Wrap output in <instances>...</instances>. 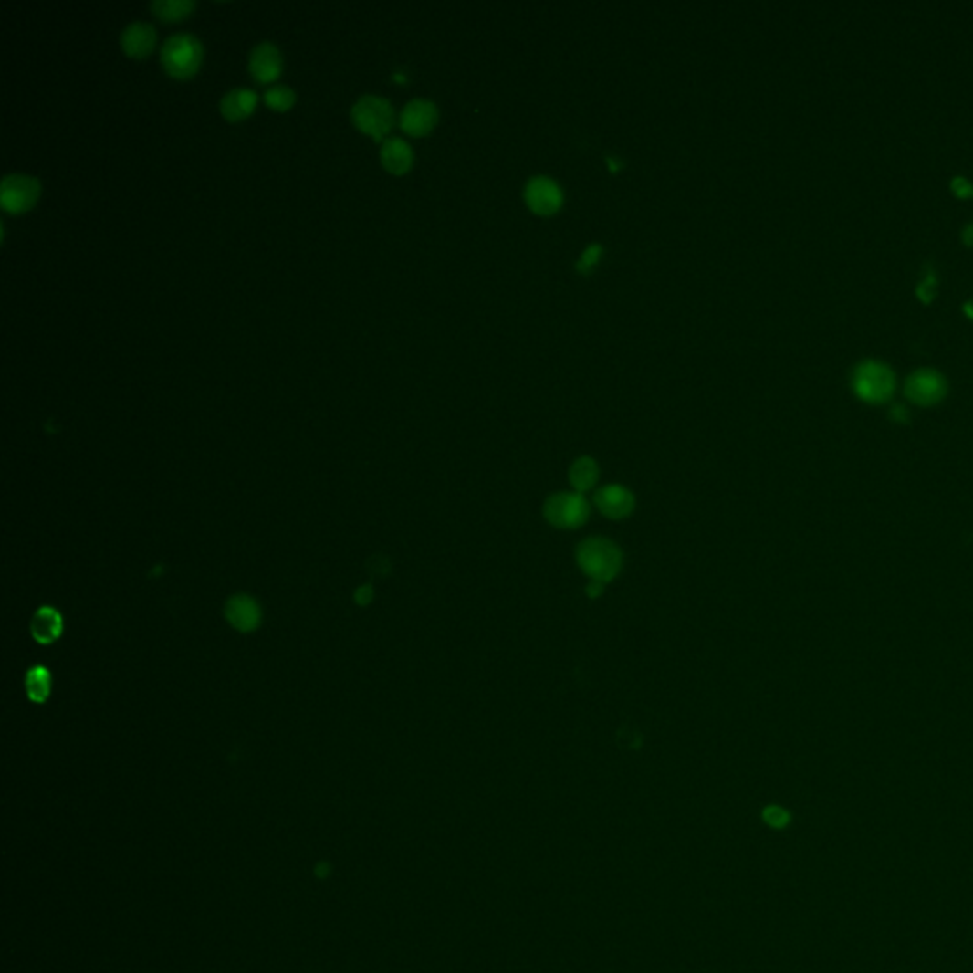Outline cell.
Returning <instances> with one entry per match:
<instances>
[{
	"label": "cell",
	"instance_id": "19",
	"mask_svg": "<svg viewBox=\"0 0 973 973\" xmlns=\"http://www.w3.org/2000/svg\"><path fill=\"white\" fill-rule=\"evenodd\" d=\"M26 688H27V696L37 702V704H42L48 700L50 696V690H52V677H50V671L42 667V665H37L33 669L27 671V679H26Z\"/></svg>",
	"mask_w": 973,
	"mask_h": 973
},
{
	"label": "cell",
	"instance_id": "2",
	"mask_svg": "<svg viewBox=\"0 0 973 973\" xmlns=\"http://www.w3.org/2000/svg\"><path fill=\"white\" fill-rule=\"evenodd\" d=\"M581 569L595 582H611L622 569V551L607 539L584 540L576 549Z\"/></svg>",
	"mask_w": 973,
	"mask_h": 973
},
{
	"label": "cell",
	"instance_id": "13",
	"mask_svg": "<svg viewBox=\"0 0 973 973\" xmlns=\"http://www.w3.org/2000/svg\"><path fill=\"white\" fill-rule=\"evenodd\" d=\"M257 101H259L257 91H253L249 88H235V89L226 91V94L223 96L219 109L225 120L242 122L247 117H251L255 107H257Z\"/></svg>",
	"mask_w": 973,
	"mask_h": 973
},
{
	"label": "cell",
	"instance_id": "3",
	"mask_svg": "<svg viewBox=\"0 0 973 973\" xmlns=\"http://www.w3.org/2000/svg\"><path fill=\"white\" fill-rule=\"evenodd\" d=\"M852 386L860 400L867 403H884L894 396L895 375L886 363L865 360L855 367Z\"/></svg>",
	"mask_w": 973,
	"mask_h": 973
},
{
	"label": "cell",
	"instance_id": "11",
	"mask_svg": "<svg viewBox=\"0 0 973 973\" xmlns=\"http://www.w3.org/2000/svg\"><path fill=\"white\" fill-rule=\"evenodd\" d=\"M120 44L128 58L145 59L152 54L154 46H156V29L151 26V23L133 21L122 31Z\"/></svg>",
	"mask_w": 973,
	"mask_h": 973
},
{
	"label": "cell",
	"instance_id": "14",
	"mask_svg": "<svg viewBox=\"0 0 973 973\" xmlns=\"http://www.w3.org/2000/svg\"><path fill=\"white\" fill-rule=\"evenodd\" d=\"M226 620L235 625L238 632H253L261 622V609L249 595H235L228 599L225 609Z\"/></svg>",
	"mask_w": 973,
	"mask_h": 973
},
{
	"label": "cell",
	"instance_id": "24",
	"mask_svg": "<svg viewBox=\"0 0 973 973\" xmlns=\"http://www.w3.org/2000/svg\"><path fill=\"white\" fill-rule=\"evenodd\" d=\"M953 189L955 193L960 196V198H966V196H971L973 194V184L969 181H966L964 177H957L953 181Z\"/></svg>",
	"mask_w": 973,
	"mask_h": 973
},
{
	"label": "cell",
	"instance_id": "17",
	"mask_svg": "<svg viewBox=\"0 0 973 973\" xmlns=\"http://www.w3.org/2000/svg\"><path fill=\"white\" fill-rule=\"evenodd\" d=\"M196 8V3H193V0H154V3L151 5V10L152 14L162 19V21H168V23H177V21H183L187 19Z\"/></svg>",
	"mask_w": 973,
	"mask_h": 973
},
{
	"label": "cell",
	"instance_id": "7",
	"mask_svg": "<svg viewBox=\"0 0 973 973\" xmlns=\"http://www.w3.org/2000/svg\"><path fill=\"white\" fill-rule=\"evenodd\" d=\"M947 393V381L934 369H918L905 382V396L920 405L930 407L939 403Z\"/></svg>",
	"mask_w": 973,
	"mask_h": 973
},
{
	"label": "cell",
	"instance_id": "4",
	"mask_svg": "<svg viewBox=\"0 0 973 973\" xmlns=\"http://www.w3.org/2000/svg\"><path fill=\"white\" fill-rule=\"evenodd\" d=\"M352 124L365 135L373 137L375 141H386V135L392 131L396 114H393L392 103L379 96H363L360 98L350 110Z\"/></svg>",
	"mask_w": 973,
	"mask_h": 973
},
{
	"label": "cell",
	"instance_id": "1",
	"mask_svg": "<svg viewBox=\"0 0 973 973\" xmlns=\"http://www.w3.org/2000/svg\"><path fill=\"white\" fill-rule=\"evenodd\" d=\"M162 67L175 80L193 78L204 63V46L191 33H175L162 46Z\"/></svg>",
	"mask_w": 973,
	"mask_h": 973
},
{
	"label": "cell",
	"instance_id": "29",
	"mask_svg": "<svg viewBox=\"0 0 973 973\" xmlns=\"http://www.w3.org/2000/svg\"><path fill=\"white\" fill-rule=\"evenodd\" d=\"M966 312H968V314H969V316H971V318H973V309H971V307H969V305H966Z\"/></svg>",
	"mask_w": 973,
	"mask_h": 973
},
{
	"label": "cell",
	"instance_id": "26",
	"mask_svg": "<svg viewBox=\"0 0 973 973\" xmlns=\"http://www.w3.org/2000/svg\"><path fill=\"white\" fill-rule=\"evenodd\" d=\"M371 599H373V591H371L369 586H361V588L358 590V593H356V601H358V603H360V605H367Z\"/></svg>",
	"mask_w": 973,
	"mask_h": 973
},
{
	"label": "cell",
	"instance_id": "9",
	"mask_svg": "<svg viewBox=\"0 0 973 973\" xmlns=\"http://www.w3.org/2000/svg\"><path fill=\"white\" fill-rule=\"evenodd\" d=\"M249 73L259 84H270L284 71V56L272 42H261L249 54Z\"/></svg>",
	"mask_w": 973,
	"mask_h": 973
},
{
	"label": "cell",
	"instance_id": "18",
	"mask_svg": "<svg viewBox=\"0 0 973 973\" xmlns=\"http://www.w3.org/2000/svg\"><path fill=\"white\" fill-rule=\"evenodd\" d=\"M569 476H570V483L576 489V493H584V491L591 489V486L597 483L599 468H597L593 458L582 456V458H578L574 465L570 466Z\"/></svg>",
	"mask_w": 973,
	"mask_h": 973
},
{
	"label": "cell",
	"instance_id": "22",
	"mask_svg": "<svg viewBox=\"0 0 973 973\" xmlns=\"http://www.w3.org/2000/svg\"><path fill=\"white\" fill-rule=\"evenodd\" d=\"M936 286H937V280H936V274L934 272H928L924 276V282L918 286L916 293L922 300H926V303H930L934 293H936Z\"/></svg>",
	"mask_w": 973,
	"mask_h": 973
},
{
	"label": "cell",
	"instance_id": "27",
	"mask_svg": "<svg viewBox=\"0 0 973 973\" xmlns=\"http://www.w3.org/2000/svg\"><path fill=\"white\" fill-rule=\"evenodd\" d=\"M962 240L966 246H973V223L966 225V228L962 230Z\"/></svg>",
	"mask_w": 973,
	"mask_h": 973
},
{
	"label": "cell",
	"instance_id": "25",
	"mask_svg": "<svg viewBox=\"0 0 973 973\" xmlns=\"http://www.w3.org/2000/svg\"><path fill=\"white\" fill-rule=\"evenodd\" d=\"M890 416L895 423H907V419H909L907 407L905 405H894L892 411H890Z\"/></svg>",
	"mask_w": 973,
	"mask_h": 973
},
{
	"label": "cell",
	"instance_id": "21",
	"mask_svg": "<svg viewBox=\"0 0 973 973\" xmlns=\"http://www.w3.org/2000/svg\"><path fill=\"white\" fill-rule=\"evenodd\" d=\"M601 253H603V247H601L599 244H591L584 253L581 261H578V270L581 272H590L593 267H597L599 259H601Z\"/></svg>",
	"mask_w": 973,
	"mask_h": 973
},
{
	"label": "cell",
	"instance_id": "23",
	"mask_svg": "<svg viewBox=\"0 0 973 973\" xmlns=\"http://www.w3.org/2000/svg\"><path fill=\"white\" fill-rule=\"evenodd\" d=\"M764 820H767L774 827H783V825H787V821H790V814H787L785 810L779 808V806H770V808L764 810Z\"/></svg>",
	"mask_w": 973,
	"mask_h": 973
},
{
	"label": "cell",
	"instance_id": "28",
	"mask_svg": "<svg viewBox=\"0 0 973 973\" xmlns=\"http://www.w3.org/2000/svg\"><path fill=\"white\" fill-rule=\"evenodd\" d=\"M601 593H603V584L591 581V584L588 586V595H590V597H597V595H601Z\"/></svg>",
	"mask_w": 973,
	"mask_h": 973
},
{
	"label": "cell",
	"instance_id": "5",
	"mask_svg": "<svg viewBox=\"0 0 973 973\" xmlns=\"http://www.w3.org/2000/svg\"><path fill=\"white\" fill-rule=\"evenodd\" d=\"M42 194L37 177L26 173H10L0 183V205L12 215L31 212Z\"/></svg>",
	"mask_w": 973,
	"mask_h": 973
},
{
	"label": "cell",
	"instance_id": "15",
	"mask_svg": "<svg viewBox=\"0 0 973 973\" xmlns=\"http://www.w3.org/2000/svg\"><path fill=\"white\" fill-rule=\"evenodd\" d=\"M413 149L400 137H388L381 147V164L388 173L403 175L413 166Z\"/></svg>",
	"mask_w": 973,
	"mask_h": 973
},
{
	"label": "cell",
	"instance_id": "16",
	"mask_svg": "<svg viewBox=\"0 0 973 973\" xmlns=\"http://www.w3.org/2000/svg\"><path fill=\"white\" fill-rule=\"evenodd\" d=\"M63 632L61 614L52 607H40L31 620V633L40 644L54 643Z\"/></svg>",
	"mask_w": 973,
	"mask_h": 973
},
{
	"label": "cell",
	"instance_id": "20",
	"mask_svg": "<svg viewBox=\"0 0 973 973\" xmlns=\"http://www.w3.org/2000/svg\"><path fill=\"white\" fill-rule=\"evenodd\" d=\"M265 103L268 109L276 110V112H286L289 109H293L295 101H297V96L295 91L288 86H274V88H268L265 91Z\"/></svg>",
	"mask_w": 973,
	"mask_h": 973
},
{
	"label": "cell",
	"instance_id": "12",
	"mask_svg": "<svg viewBox=\"0 0 973 973\" xmlns=\"http://www.w3.org/2000/svg\"><path fill=\"white\" fill-rule=\"evenodd\" d=\"M595 504L611 519H623L633 512V495L622 485H607L595 495Z\"/></svg>",
	"mask_w": 973,
	"mask_h": 973
},
{
	"label": "cell",
	"instance_id": "6",
	"mask_svg": "<svg viewBox=\"0 0 973 973\" xmlns=\"http://www.w3.org/2000/svg\"><path fill=\"white\" fill-rule=\"evenodd\" d=\"M590 514V506L582 493H558L546 500L544 516L546 519L560 528H576L581 527Z\"/></svg>",
	"mask_w": 973,
	"mask_h": 973
},
{
	"label": "cell",
	"instance_id": "8",
	"mask_svg": "<svg viewBox=\"0 0 973 973\" xmlns=\"http://www.w3.org/2000/svg\"><path fill=\"white\" fill-rule=\"evenodd\" d=\"M525 202L537 215H553L563 205V191L549 177H535L527 183Z\"/></svg>",
	"mask_w": 973,
	"mask_h": 973
},
{
	"label": "cell",
	"instance_id": "10",
	"mask_svg": "<svg viewBox=\"0 0 973 973\" xmlns=\"http://www.w3.org/2000/svg\"><path fill=\"white\" fill-rule=\"evenodd\" d=\"M435 122H437V107L428 99L409 101L400 114L402 130L413 137H423L430 133Z\"/></svg>",
	"mask_w": 973,
	"mask_h": 973
}]
</instances>
